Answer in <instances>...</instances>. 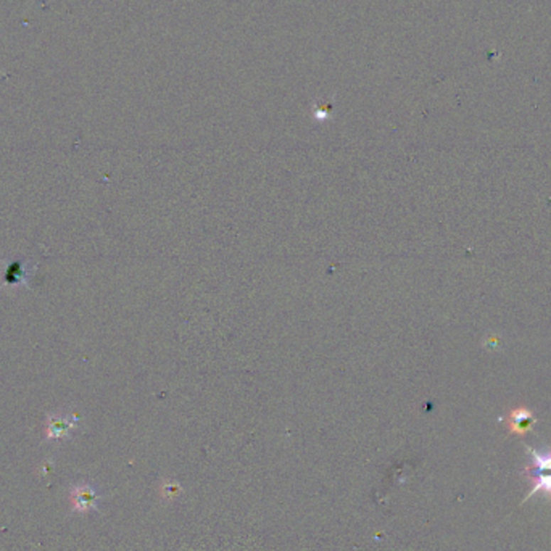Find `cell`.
Wrapping results in <instances>:
<instances>
[{"label":"cell","mask_w":551,"mask_h":551,"mask_svg":"<svg viewBox=\"0 0 551 551\" xmlns=\"http://www.w3.org/2000/svg\"><path fill=\"white\" fill-rule=\"evenodd\" d=\"M70 500H71L73 511L84 514L89 511H97L100 501V495L95 490V487L90 486V483H77V486L71 487Z\"/></svg>","instance_id":"obj_2"},{"label":"cell","mask_w":551,"mask_h":551,"mask_svg":"<svg viewBox=\"0 0 551 551\" xmlns=\"http://www.w3.org/2000/svg\"><path fill=\"white\" fill-rule=\"evenodd\" d=\"M523 474L532 482V488L520 505H524L537 493H542L548 503H551V471H523Z\"/></svg>","instance_id":"obj_3"},{"label":"cell","mask_w":551,"mask_h":551,"mask_svg":"<svg viewBox=\"0 0 551 551\" xmlns=\"http://www.w3.org/2000/svg\"><path fill=\"white\" fill-rule=\"evenodd\" d=\"M71 427L73 422L68 417H52L47 426L48 439H62L71 431Z\"/></svg>","instance_id":"obj_4"},{"label":"cell","mask_w":551,"mask_h":551,"mask_svg":"<svg viewBox=\"0 0 551 551\" xmlns=\"http://www.w3.org/2000/svg\"><path fill=\"white\" fill-rule=\"evenodd\" d=\"M498 421L505 424L508 432L511 435H519V437H523V435L532 431V427L537 424V417L530 408L516 407L508 411L505 416L498 417Z\"/></svg>","instance_id":"obj_1"}]
</instances>
